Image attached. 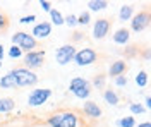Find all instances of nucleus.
<instances>
[{
	"label": "nucleus",
	"instance_id": "nucleus-35",
	"mask_svg": "<svg viewBox=\"0 0 151 127\" xmlns=\"http://www.w3.org/2000/svg\"><path fill=\"white\" fill-rule=\"evenodd\" d=\"M134 127H151V124L146 120V122H139V124H136Z\"/></svg>",
	"mask_w": 151,
	"mask_h": 127
},
{
	"label": "nucleus",
	"instance_id": "nucleus-5",
	"mask_svg": "<svg viewBox=\"0 0 151 127\" xmlns=\"http://www.w3.org/2000/svg\"><path fill=\"white\" fill-rule=\"evenodd\" d=\"M53 91L50 88H33L29 91L28 98H26V103H28L29 108H38V107H43L48 100L52 98Z\"/></svg>",
	"mask_w": 151,
	"mask_h": 127
},
{
	"label": "nucleus",
	"instance_id": "nucleus-21",
	"mask_svg": "<svg viewBox=\"0 0 151 127\" xmlns=\"http://www.w3.org/2000/svg\"><path fill=\"white\" fill-rule=\"evenodd\" d=\"M89 83H91V88L93 89H105L106 88V76L105 74H96Z\"/></svg>",
	"mask_w": 151,
	"mask_h": 127
},
{
	"label": "nucleus",
	"instance_id": "nucleus-4",
	"mask_svg": "<svg viewBox=\"0 0 151 127\" xmlns=\"http://www.w3.org/2000/svg\"><path fill=\"white\" fill-rule=\"evenodd\" d=\"M10 45H16L22 50L24 53H28L31 50H36L38 48V41L28 31H16L12 36H10Z\"/></svg>",
	"mask_w": 151,
	"mask_h": 127
},
{
	"label": "nucleus",
	"instance_id": "nucleus-15",
	"mask_svg": "<svg viewBox=\"0 0 151 127\" xmlns=\"http://www.w3.org/2000/svg\"><path fill=\"white\" fill-rule=\"evenodd\" d=\"M16 108V100L10 96H0V115H9Z\"/></svg>",
	"mask_w": 151,
	"mask_h": 127
},
{
	"label": "nucleus",
	"instance_id": "nucleus-19",
	"mask_svg": "<svg viewBox=\"0 0 151 127\" xmlns=\"http://www.w3.org/2000/svg\"><path fill=\"white\" fill-rule=\"evenodd\" d=\"M103 100L106 105H110V107H117L119 103H120V96H119V93L115 91V89H103Z\"/></svg>",
	"mask_w": 151,
	"mask_h": 127
},
{
	"label": "nucleus",
	"instance_id": "nucleus-25",
	"mask_svg": "<svg viewBox=\"0 0 151 127\" xmlns=\"http://www.w3.org/2000/svg\"><path fill=\"white\" fill-rule=\"evenodd\" d=\"M136 124H137V122H136V117H132V115L120 117V118H117V122H115L117 127H134Z\"/></svg>",
	"mask_w": 151,
	"mask_h": 127
},
{
	"label": "nucleus",
	"instance_id": "nucleus-23",
	"mask_svg": "<svg viewBox=\"0 0 151 127\" xmlns=\"http://www.w3.org/2000/svg\"><path fill=\"white\" fill-rule=\"evenodd\" d=\"M5 55H7L9 59H12V60H19V59L24 57V52L19 48V47H16V45H10L9 48L5 50Z\"/></svg>",
	"mask_w": 151,
	"mask_h": 127
},
{
	"label": "nucleus",
	"instance_id": "nucleus-31",
	"mask_svg": "<svg viewBox=\"0 0 151 127\" xmlns=\"http://www.w3.org/2000/svg\"><path fill=\"white\" fill-rule=\"evenodd\" d=\"M7 28V17H5V14L0 10V31H4Z\"/></svg>",
	"mask_w": 151,
	"mask_h": 127
},
{
	"label": "nucleus",
	"instance_id": "nucleus-17",
	"mask_svg": "<svg viewBox=\"0 0 151 127\" xmlns=\"http://www.w3.org/2000/svg\"><path fill=\"white\" fill-rule=\"evenodd\" d=\"M0 88H2V89H16V88H17L12 69H10L9 72H5V74L0 77Z\"/></svg>",
	"mask_w": 151,
	"mask_h": 127
},
{
	"label": "nucleus",
	"instance_id": "nucleus-14",
	"mask_svg": "<svg viewBox=\"0 0 151 127\" xmlns=\"http://www.w3.org/2000/svg\"><path fill=\"white\" fill-rule=\"evenodd\" d=\"M127 72V62L124 59H119L112 62L110 64V67H108V76H112V77H117V76H124Z\"/></svg>",
	"mask_w": 151,
	"mask_h": 127
},
{
	"label": "nucleus",
	"instance_id": "nucleus-8",
	"mask_svg": "<svg viewBox=\"0 0 151 127\" xmlns=\"http://www.w3.org/2000/svg\"><path fill=\"white\" fill-rule=\"evenodd\" d=\"M76 52H77V48H76L72 43H65V45L58 47L55 50V62L60 67H65V65H69L74 60Z\"/></svg>",
	"mask_w": 151,
	"mask_h": 127
},
{
	"label": "nucleus",
	"instance_id": "nucleus-7",
	"mask_svg": "<svg viewBox=\"0 0 151 127\" xmlns=\"http://www.w3.org/2000/svg\"><path fill=\"white\" fill-rule=\"evenodd\" d=\"M45 59H47V52L41 48H36V50H31L28 53H24V67L29 69V70H36V69L43 67L45 64Z\"/></svg>",
	"mask_w": 151,
	"mask_h": 127
},
{
	"label": "nucleus",
	"instance_id": "nucleus-20",
	"mask_svg": "<svg viewBox=\"0 0 151 127\" xmlns=\"http://www.w3.org/2000/svg\"><path fill=\"white\" fill-rule=\"evenodd\" d=\"M48 17H50L48 22H50L52 26H57V28H58V26H64V14H62L58 9L53 7V9L48 12Z\"/></svg>",
	"mask_w": 151,
	"mask_h": 127
},
{
	"label": "nucleus",
	"instance_id": "nucleus-9",
	"mask_svg": "<svg viewBox=\"0 0 151 127\" xmlns=\"http://www.w3.org/2000/svg\"><path fill=\"white\" fill-rule=\"evenodd\" d=\"M150 12L148 10H141V12H137V14H134L132 16V19L129 21V31L131 33H142V31H146L150 28Z\"/></svg>",
	"mask_w": 151,
	"mask_h": 127
},
{
	"label": "nucleus",
	"instance_id": "nucleus-16",
	"mask_svg": "<svg viewBox=\"0 0 151 127\" xmlns=\"http://www.w3.org/2000/svg\"><path fill=\"white\" fill-rule=\"evenodd\" d=\"M136 12H134V5L131 4H122L120 5V9H119V14H117V17L120 22H127V21L132 19V16H134Z\"/></svg>",
	"mask_w": 151,
	"mask_h": 127
},
{
	"label": "nucleus",
	"instance_id": "nucleus-1",
	"mask_svg": "<svg viewBox=\"0 0 151 127\" xmlns=\"http://www.w3.org/2000/svg\"><path fill=\"white\" fill-rule=\"evenodd\" d=\"M48 127H88L84 117L76 110H60L47 118Z\"/></svg>",
	"mask_w": 151,
	"mask_h": 127
},
{
	"label": "nucleus",
	"instance_id": "nucleus-10",
	"mask_svg": "<svg viewBox=\"0 0 151 127\" xmlns=\"http://www.w3.org/2000/svg\"><path fill=\"white\" fill-rule=\"evenodd\" d=\"M110 28H112L110 21L105 19V17H100V19H96L93 22V26H91V34H93L94 39H105L108 36V33H110Z\"/></svg>",
	"mask_w": 151,
	"mask_h": 127
},
{
	"label": "nucleus",
	"instance_id": "nucleus-6",
	"mask_svg": "<svg viewBox=\"0 0 151 127\" xmlns=\"http://www.w3.org/2000/svg\"><path fill=\"white\" fill-rule=\"evenodd\" d=\"M96 60H98V52L91 47H84V48H79L76 52L72 62L77 67H89V65L96 64Z\"/></svg>",
	"mask_w": 151,
	"mask_h": 127
},
{
	"label": "nucleus",
	"instance_id": "nucleus-11",
	"mask_svg": "<svg viewBox=\"0 0 151 127\" xmlns=\"http://www.w3.org/2000/svg\"><path fill=\"white\" fill-rule=\"evenodd\" d=\"M52 29H53V26L48 22V21H40V22H35L33 24V28H31V36L40 41V39H47L50 38V34H52Z\"/></svg>",
	"mask_w": 151,
	"mask_h": 127
},
{
	"label": "nucleus",
	"instance_id": "nucleus-18",
	"mask_svg": "<svg viewBox=\"0 0 151 127\" xmlns=\"http://www.w3.org/2000/svg\"><path fill=\"white\" fill-rule=\"evenodd\" d=\"M108 5H110V4H108L106 0H89V2L86 4V7H88L86 10L91 12V14H93V12H103V10L108 9Z\"/></svg>",
	"mask_w": 151,
	"mask_h": 127
},
{
	"label": "nucleus",
	"instance_id": "nucleus-26",
	"mask_svg": "<svg viewBox=\"0 0 151 127\" xmlns=\"http://www.w3.org/2000/svg\"><path fill=\"white\" fill-rule=\"evenodd\" d=\"M129 112H131L132 117H137V115H142L146 112V108L142 107L141 103H137V101H132V103H129Z\"/></svg>",
	"mask_w": 151,
	"mask_h": 127
},
{
	"label": "nucleus",
	"instance_id": "nucleus-27",
	"mask_svg": "<svg viewBox=\"0 0 151 127\" xmlns=\"http://www.w3.org/2000/svg\"><path fill=\"white\" fill-rule=\"evenodd\" d=\"M64 26H69L70 29L77 28V14H67V16H64Z\"/></svg>",
	"mask_w": 151,
	"mask_h": 127
},
{
	"label": "nucleus",
	"instance_id": "nucleus-13",
	"mask_svg": "<svg viewBox=\"0 0 151 127\" xmlns=\"http://www.w3.org/2000/svg\"><path fill=\"white\" fill-rule=\"evenodd\" d=\"M131 36H132V33L129 31V28H124L122 26V28H119V29L113 31L112 39H113L115 45H119V47H125V45L131 43Z\"/></svg>",
	"mask_w": 151,
	"mask_h": 127
},
{
	"label": "nucleus",
	"instance_id": "nucleus-29",
	"mask_svg": "<svg viewBox=\"0 0 151 127\" xmlns=\"http://www.w3.org/2000/svg\"><path fill=\"white\" fill-rule=\"evenodd\" d=\"M36 21H38L36 14H28V16H22V17L19 19V22L24 24V26H29V24H35Z\"/></svg>",
	"mask_w": 151,
	"mask_h": 127
},
{
	"label": "nucleus",
	"instance_id": "nucleus-22",
	"mask_svg": "<svg viewBox=\"0 0 151 127\" xmlns=\"http://www.w3.org/2000/svg\"><path fill=\"white\" fill-rule=\"evenodd\" d=\"M91 12H88V10H81L79 14H77V26H81V28H86V26H89L91 24Z\"/></svg>",
	"mask_w": 151,
	"mask_h": 127
},
{
	"label": "nucleus",
	"instance_id": "nucleus-24",
	"mask_svg": "<svg viewBox=\"0 0 151 127\" xmlns=\"http://www.w3.org/2000/svg\"><path fill=\"white\" fill-rule=\"evenodd\" d=\"M148 81H150V76L146 70H139L136 76H134V83L139 86V88H146L148 86Z\"/></svg>",
	"mask_w": 151,
	"mask_h": 127
},
{
	"label": "nucleus",
	"instance_id": "nucleus-37",
	"mask_svg": "<svg viewBox=\"0 0 151 127\" xmlns=\"http://www.w3.org/2000/svg\"><path fill=\"white\" fill-rule=\"evenodd\" d=\"M0 69H2V62H0Z\"/></svg>",
	"mask_w": 151,
	"mask_h": 127
},
{
	"label": "nucleus",
	"instance_id": "nucleus-12",
	"mask_svg": "<svg viewBox=\"0 0 151 127\" xmlns=\"http://www.w3.org/2000/svg\"><path fill=\"white\" fill-rule=\"evenodd\" d=\"M83 113H84L86 118H89V120H96V118H100L103 115V110L101 107L93 101V100H86L84 105H83Z\"/></svg>",
	"mask_w": 151,
	"mask_h": 127
},
{
	"label": "nucleus",
	"instance_id": "nucleus-28",
	"mask_svg": "<svg viewBox=\"0 0 151 127\" xmlns=\"http://www.w3.org/2000/svg\"><path fill=\"white\" fill-rule=\"evenodd\" d=\"M113 84L117 86V88H125L127 84H129V77L124 74V76H117V77H113Z\"/></svg>",
	"mask_w": 151,
	"mask_h": 127
},
{
	"label": "nucleus",
	"instance_id": "nucleus-36",
	"mask_svg": "<svg viewBox=\"0 0 151 127\" xmlns=\"http://www.w3.org/2000/svg\"><path fill=\"white\" fill-rule=\"evenodd\" d=\"M144 59H146V60H150V52H148V50L144 52Z\"/></svg>",
	"mask_w": 151,
	"mask_h": 127
},
{
	"label": "nucleus",
	"instance_id": "nucleus-3",
	"mask_svg": "<svg viewBox=\"0 0 151 127\" xmlns=\"http://www.w3.org/2000/svg\"><path fill=\"white\" fill-rule=\"evenodd\" d=\"M12 72H14L17 88H36L38 74L35 70H29L26 67H16L12 69Z\"/></svg>",
	"mask_w": 151,
	"mask_h": 127
},
{
	"label": "nucleus",
	"instance_id": "nucleus-32",
	"mask_svg": "<svg viewBox=\"0 0 151 127\" xmlns=\"http://www.w3.org/2000/svg\"><path fill=\"white\" fill-rule=\"evenodd\" d=\"M142 107L146 108V110H151V98H150V95L144 96V105H142Z\"/></svg>",
	"mask_w": 151,
	"mask_h": 127
},
{
	"label": "nucleus",
	"instance_id": "nucleus-30",
	"mask_svg": "<svg viewBox=\"0 0 151 127\" xmlns=\"http://www.w3.org/2000/svg\"><path fill=\"white\" fill-rule=\"evenodd\" d=\"M38 5H40V9L43 10V12H47V14L53 9V7H52V2H48V0H40Z\"/></svg>",
	"mask_w": 151,
	"mask_h": 127
},
{
	"label": "nucleus",
	"instance_id": "nucleus-33",
	"mask_svg": "<svg viewBox=\"0 0 151 127\" xmlns=\"http://www.w3.org/2000/svg\"><path fill=\"white\" fill-rule=\"evenodd\" d=\"M81 38H83V33H81V31H76L74 36H72V41H79Z\"/></svg>",
	"mask_w": 151,
	"mask_h": 127
},
{
	"label": "nucleus",
	"instance_id": "nucleus-2",
	"mask_svg": "<svg viewBox=\"0 0 151 127\" xmlns=\"http://www.w3.org/2000/svg\"><path fill=\"white\" fill-rule=\"evenodd\" d=\"M69 93H70L72 96H76L77 100L86 101V100H89V96H91L93 88H91V83L86 77L76 76V77H72L69 81Z\"/></svg>",
	"mask_w": 151,
	"mask_h": 127
},
{
	"label": "nucleus",
	"instance_id": "nucleus-34",
	"mask_svg": "<svg viewBox=\"0 0 151 127\" xmlns=\"http://www.w3.org/2000/svg\"><path fill=\"white\" fill-rule=\"evenodd\" d=\"M4 57H5V47H4V43H0V62L4 60Z\"/></svg>",
	"mask_w": 151,
	"mask_h": 127
}]
</instances>
